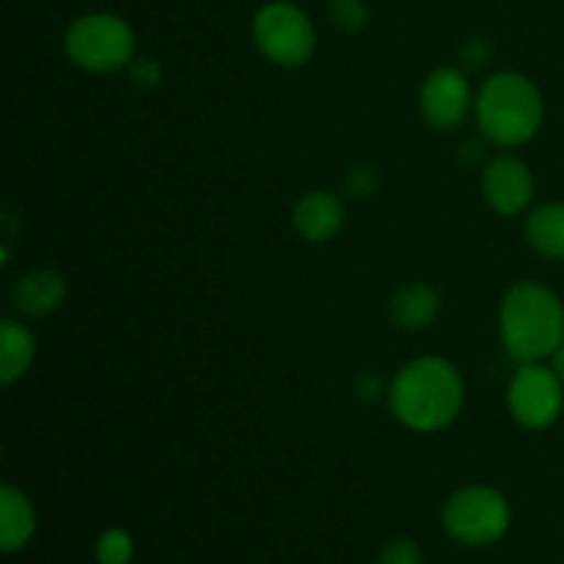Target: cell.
Segmentation results:
<instances>
[{
	"mask_svg": "<svg viewBox=\"0 0 564 564\" xmlns=\"http://www.w3.org/2000/svg\"><path fill=\"white\" fill-rule=\"evenodd\" d=\"M386 405L405 430L433 435L457 422L466 405V383L449 358L419 356L389 380Z\"/></svg>",
	"mask_w": 564,
	"mask_h": 564,
	"instance_id": "cell-1",
	"label": "cell"
},
{
	"mask_svg": "<svg viewBox=\"0 0 564 564\" xmlns=\"http://www.w3.org/2000/svg\"><path fill=\"white\" fill-rule=\"evenodd\" d=\"M499 339L516 364L551 361L564 341V303L543 281H516L499 303Z\"/></svg>",
	"mask_w": 564,
	"mask_h": 564,
	"instance_id": "cell-2",
	"label": "cell"
},
{
	"mask_svg": "<svg viewBox=\"0 0 564 564\" xmlns=\"http://www.w3.org/2000/svg\"><path fill=\"white\" fill-rule=\"evenodd\" d=\"M474 119L485 141L499 149H518L543 130V91L523 72H494L479 86Z\"/></svg>",
	"mask_w": 564,
	"mask_h": 564,
	"instance_id": "cell-3",
	"label": "cell"
},
{
	"mask_svg": "<svg viewBox=\"0 0 564 564\" xmlns=\"http://www.w3.org/2000/svg\"><path fill=\"white\" fill-rule=\"evenodd\" d=\"M64 53L77 69L88 75H113L130 69L135 61V31L124 17L110 11H88L66 28Z\"/></svg>",
	"mask_w": 564,
	"mask_h": 564,
	"instance_id": "cell-4",
	"label": "cell"
},
{
	"mask_svg": "<svg viewBox=\"0 0 564 564\" xmlns=\"http://www.w3.org/2000/svg\"><path fill=\"white\" fill-rule=\"evenodd\" d=\"M251 39L259 55L279 69H301L314 58L317 28L301 6L270 0L253 14Z\"/></svg>",
	"mask_w": 564,
	"mask_h": 564,
	"instance_id": "cell-5",
	"label": "cell"
},
{
	"mask_svg": "<svg viewBox=\"0 0 564 564\" xmlns=\"http://www.w3.org/2000/svg\"><path fill=\"white\" fill-rule=\"evenodd\" d=\"M441 523L455 543L488 549L510 532V499L490 485H466L446 499Z\"/></svg>",
	"mask_w": 564,
	"mask_h": 564,
	"instance_id": "cell-6",
	"label": "cell"
},
{
	"mask_svg": "<svg viewBox=\"0 0 564 564\" xmlns=\"http://www.w3.org/2000/svg\"><path fill=\"white\" fill-rule=\"evenodd\" d=\"M507 411L523 430H549L564 413V383L551 361L518 364L507 386Z\"/></svg>",
	"mask_w": 564,
	"mask_h": 564,
	"instance_id": "cell-7",
	"label": "cell"
},
{
	"mask_svg": "<svg viewBox=\"0 0 564 564\" xmlns=\"http://www.w3.org/2000/svg\"><path fill=\"white\" fill-rule=\"evenodd\" d=\"M477 91L463 66H435L419 88V110L435 130H457L474 113Z\"/></svg>",
	"mask_w": 564,
	"mask_h": 564,
	"instance_id": "cell-8",
	"label": "cell"
},
{
	"mask_svg": "<svg viewBox=\"0 0 564 564\" xmlns=\"http://www.w3.org/2000/svg\"><path fill=\"white\" fill-rule=\"evenodd\" d=\"M482 198L494 213L516 218L523 215L534 202V174L516 154H499L482 165Z\"/></svg>",
	"mask_w": 564,
	"mask_h": 564,
	"instance_id": "cell-9",
	"label": "cell"
},
{
	"mask_svg": "<svg viewBox=\"0 0 564 564\" xmlns=\"http://www.w3.org/2000/svg\"><path fill=\"white\" fill-rule=\"evenodd\" d=\"M66 292H69V284L64 273L55 268H33L11 284L9 301L17 317L44 319L64 306Z\"/></svg>",
	"mask_w": 564,
	"mask_h": 564,
	"instance_id": "cell-10",
	"label": "cell"
},
{
	"mask_svg": "<svg viewBox=\"0 0 564 564\" xmlns=\"http://www.w3.org/2000/svg\"><path fill=\"white\" fill-rule=\"evenodd\" d=\"M347 209L336 193L330 191H308L292 207V226L297 237L312 246H323L339 237L345 229Z\"/></svg>",
	"mask_w": 564,
	"mask_h": 564,
	"instance_id": "cell-11",
	"label": "cell"
},
{
	"mask_svg": "<svg viewBox=\"0 0 564 564\" xmlns=\"http://www.w3.org/2000/svg\"><path fill=\"white\" fill-rule=\"evenodd\" d=\"M444 297L427 281H408L389 297V319L405 334H422L438 319Z\"/></svg>",
	"mask_w": 564,
	"mask_h": 564,
	"instance_id": "cell-12",
	"label": "cell"
},
{
	"mask_svg": "<svg viewBox=\"0 0 564 564\" xmlns=\"http://www.w3.org/2000/svg\"><path fill=\"white\" fill-rule=\"evenodd\" d=\"M36 534V510L28 494L6 482L0 488V549L6 554L22 551Z\"/></svg>",
	"mask_w": 564,
	"mask_h": 564,
	"instance_id": "cell-13",
	"label": "cell"
},
{
	"mask_svg": "<svg viewBox=\"0 0 564 564\" xmlns=\"http://www.w3.org/2000/svg\"><path fill=\"white\" fill-rule=\"evenodd\" d=\"M36 361V336L22 317H6L0 323V383L14 386L25 378Z\"/></svg>",
	"mask_w": 564,
	"mask_h": 564,
	"instance_id": "cell-14",
	"label": "cell"
},
{
	"mask_svg": "<svg viewBox=\"0 0 564 564\" xmlns=\"http://www.w3.org/2000/svg\"><path fill=\"white\" fill-rule=\"evenodd\" d=\"M523 235L534 253L551 262H564V202H549L527 215Z\"/></svg>",
	"mask_w": 564,
	"mask_h": 564,
	"instance_id": "cell-15",
	"label": "cell"
},
{
	"mask_svg": "<svg viewBox=\"0 0 564 564\" xmlns=\"http://www.w3.org/2000/svg\"><path fill=\"white\" fill-rule=\"evenodd\" d=\"M94 554H97L99 564H130L135 556V540L127 529L110 527L97 538Z\"/></svg>",
	"mask_w": 564,
	"mask_h": 564,
	"instance_id": "cell-16",
	"label": "cell"
},
{
	"mask_svg": "<svg viewBox=\"0 0 564 564\" xmlns=\"http://www.w3.org/2000/svg\"><path fill=\"white\" fill-rule=\"evenodd\" d=\"M328 17L345 33H358L369 25V9L364 0H330Z\"/></svg>",
	"mask_w": 564,
	"mask_h": 564,
	"instance_id": "cell-17",
	"label": "cell"
},
{
	"mask_svg": "<svg viewBox=\"0 0 564 564\" xmlns=\"http://www.w3.org/2000/svg\"><path fill=\"white\" fill-rule=\"evenodd\" d=\"M380 187V174L372 163H352L345 171V193L352 198L375 196Z\"/></svg>",
	"mask_w": 564,
	"mask_h": 564,
	"instance_id": "cell-18",
	"label": "cell"
},
{
	"mask_svg": "<svg viewBox=\"0 0 564 564\" xmlns=\"http://www.w3.org/2000/svg\"><path fill=\"white\" fill-rule=\"evenodd\" d=\"M127 75H130L132 86L141 88V91H154V88H160V83H163L165 72H163V66H160V61L141 58V55H135V61L130 64Z\"/></svg>",
	"mask_w": 564,
	"mask_h": 564,
	"instance_id": "cell-19",
	"label": "cell"
},
{
	"mask_svg": "<svg viewBox=\"0 0 564 564\" xmlns=\"http://www.w3.org/2000/svg\"><path fill=\"white\" fill-rule=\"evenodd\" d=\"M424 556H422V549H419V543H413V540L408 538H397L391 540V543H386V549L380 551L378 556V564H422Z\"/></svg>",
	"mask_w": 564,
	"mask_h": 564,
	"instance_id": "cell-20",
	"label": "cell"
},
{
	"mask_svg": "<svg viewBox=\"0 0 564 564\" xmlns=\"http://www.w3.org/2000/svg\"><path fill=\"white\" fill-rule=\"evenodd\" d=\"M490 58H494V44L482 36L468 39V42L460 47V66L466 72L485 69V66L490 64Z\"/></svg>",
	"mask_w": 564,
	"mask_h": 564,
	"instance_id": "cell-21",
	"label": "cell"
},
{
	"mask_svg": "<svg viewBox=\"0 0 564 564\" xmlns=\"http://www.w3.org/2000/svg\"><path fill=\"white\" fill-rule=\"evenodd\" d=\"M352 391H356L358 400L378 402V400H386V397H389V383H386L380 375L361 372V375H356V380H352Z\"/></svg>",
	"mask_w": 564,
	"mask_h": 564,
	"instance_id": "cell-22",
	"label": "cell"
},
{
	"mask_svg": "<svg viewBox=\"0 0 564 564\" xmlns=\"http://www.w3.org/2000/svg\"><path fill=\"white\" fill-rule=\"evenodd\" d=\"M17 231H20V220L11 213H3V264L11 262V242Z\"/></svg>",
	"mask_w": 564,
	"mask_h": 564,
	"instance_id": "cell-23",
	"label": "cell"
},
{
	"mask_svg": "<svg viewBox=\"0 0 564 564\" xmlns=\"http://www.w3.org/2000/svg\"><path fill=\"white\" fill-rule=\"evenodd\" d=\"M485 143H488V141H485V138H482V141H468L466 149H463V152H460V158L466 160L468 165L482 163V160H485Z\"/></svg>",
	"mask_w": 564,
	"mask_h": 564,
	"instance_id": "cell-24",
	"label": "cell"
},
{
	"mask_svg": "<svg viewBox=\"0 0 564 564\" xmlns=\"http://www.w3.org/2000/svg\"><path fill=\"white\" fill-rule=\"evenodd\" d=\"M551 367L556 369V375H560V378H562V383H564V341H562V347H560V350L554 352V358H551Z\"/></svg>",
	"mask_w": 564,
	"mask_h": 564,
	"instance_id": "cell-25",
	"label": "cell"
}]
</instances>
